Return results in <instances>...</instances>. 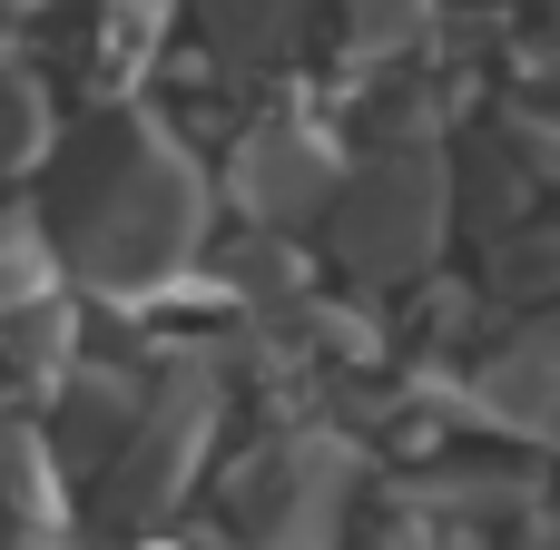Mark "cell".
Returning a JSON list of instances; mask_svg holds the SVG:
<instances>
[{"label":"cell","instance_id":"obj_4","mask_svg":"<svg viewBox=\"0 0 560 550\" xmlns=\"http://www.w3.org/2000/svg\"><path fill=\"white\" fill-rule=\"evenodd\" d=\"M30 276H39V266H30V226H20V217H0V305H10V295H30Z\"/></svg>","mask_w":560,"mask_h":550},{"label":"cell","instance_id":"obj_5","mask_svg":"<svg viewBox=\"0 0 560 550\" xmlns=\"http://www.w3.org/2000/svg\"><path fill=\"white\" fill-rule=\"evenodd\" d=\"M0 550H30V531H20V502H0Z\"/></svg>","mask_w":560,"mask_h":550},{"label":"cell","instance_id":"obj_3","mask_svg":"<svg viewBox=\"0 0 560 550\" xmlns=\"http://www.w3.org/2000/svg\"><path fill=\"white\" fill-rule=\"evenodd\" d=\"M295 20H305V0H207V30H217L226 59H266V49H285Z\"/></svg>","mask_w":560,"mask_h":550},{"label":"cell","instance_id":"obj_1","mask_svg":"<svg viewBox=\"0 0 560 550\" xmlns=\"http://www.w3.org/2000/svg\"><path fill=\"white\" fill-rule=\"evenodd\" d=\"M49 246L89 285H108V295L158 285L197 246V177H187V157L148 118L79 128V148L59 157V187H49Z\"/></svg>","mask_w":560,"mask_h":550},{"label":"cell","instance_id":"obj_2","mask_svg":"<svg viewBox=\"0 0 560 550\" xmlns=\"http://www.w3.org/2000/svg\"><path fill=\"white\" fill-rule=\"evenodd\" d=\"M325 236H335V256H345L354 276H404V266H423L433 236H443V177H433V157H384V167H364V177H335Z\"/></svg>","mask_w":560,"mask_h":550}]
</instances>
